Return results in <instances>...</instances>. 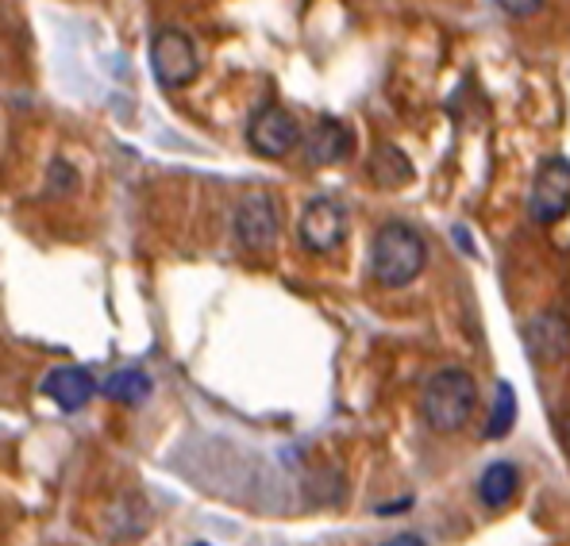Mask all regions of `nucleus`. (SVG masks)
<instances>
[{
	"label": "nucleus",
	"instance_id": "2",
	"mask_svg": "<svg viewBox=\"0 0 570 546\" xmlns=\"http://www.w3.org/2000/svg\"><path fill=\"white\" fill-rule=\"evenodd\" d=\"M478 405V385L466 369L448 366L435 369L432 381L424 385L421 397V416L428 419V427L440 435H451L471 419V411Z\"/></svg>",
	"mask_w": 570,
	"mask_h": 546
},
{
	"label": "nucleus",
	"instance_id": "15",
	"mask_svg": "<svg viewBox=\"0 0 570 546\" xmlns=\"http://www.w3.org/2000/svg\"><path fill=\"white\" fill-rule=\"evenodd\" d=\"M493 4H498L505 16H517V20H524V16L540 12V4H543V0H493Z\"/></svg>",
	"mask_w": 570,
	"mask_h": 546
},
{
	"label": "nucleus",
	"instance_id": "12",
	"mask_svg": "<svg viewBox=\"0 0 570 546\" xmlns=\"http://www.w3.org/2000/svg\"><path fill=\"white\" fill-rule=\"evenodd\" d=\"M371 178L379 181L382 189H401V185L413 181V162H409L393 142H382L371 158Z\"/></svg>",
	"mask_w": 570,
	"mask_h": 546
},
{
	"label": "nucleus",
	"instance_id": "17",
	"mask_svg": "<svg viewBox=\"0 0 570 546\" xmlns=\"http://www.w3.org/2000/svg\"><path fill=\"white\" fill-rule=\"evenodd\" d=\"M382 546H428V543L413 532H401V535H393V539H385Z\"/></svg>",
	"mask_w": 570,
	"mask_h": 546
},
{
	"label": "nucleus",
	"instance_id": "7",
	"mask_svg": "<svg viewBox=\"0 0 570 546\" xmlns=\"http://www.w3.org/2000/svg\"><path fill=\"white\" fill-rule=\"evenodd\" d=\"M343 231H347V220H343V208L335 205L332 197L308 200L297 224V239L305 242V250L328 255V250H335L343 242Z\"/></svg>",
	"mask_w": 570,
	"mask_h": 546
},
{
	"label": "nucleus",
	"instance_id": "10",
	"mask_svg": "<svg viewBox=\"0 0 570 546\" xmlns=\"http://www.w3.org/2000/svg\"><path fill=\"white\" fill-rule=\"evenodd\" d=\"M301 147H305V158L313 166H332V162H340V158H347L351 136L340 120H321L308 131V139L301 142Z\"/></svg>",
	"mask_w": 570,
	"mask_h": 546
},
{
	"label": "nucleus",
	"instance_id": "4",
	"mask_svg": "<svg viewBox=\"0 0 570 546\" xmlns=\"http://www.w3.org/2000/svg\"><path fill=\"white\" fill-rule=\"evenodd\" d=\"M570 212V162L567 158H543L528 189V220L559 224Z\"/></svg>",
	"mask_w": 570,
	"mask_h": 546
},
{
	"label": "nucleus",
	"instance_id": "19",
	"mask_svg": "<svg viewBox=\"0 0 570 546\" xmlns=\"http://www.w3.org/2000/svg\"><path fill=\"white\" fill-rule=\"evenodd\" d=\"M193 546H208V543H193Z\"/></svg>",
	"mask_w": 570,
	"mask_h": 546
},
{
	"label": "nucleus",
	"instance_id": "13",
	"mask_svg": "<svg viewBox=\"0 0 570 546\" xmlns=\"http://www.w3.org/2000/svg\"><path fill=\"white\" fill-rule=\"evenodd\" d=\"M150 377L142 374V369H120V374H112L105 381V393L112 400H124V405H142V400L150 397Z\"/></svg>",
	"mask_w": 570,
	"mask_h": 546
},
{
	"label": "nucleus",
	"instance_id": "16",
	"mask_svg": "<svg viewBox=\"0 0 570 546\" xmlns=\"http://www.w3.org/2000/svg\"><path fill=\"white\" fill-rule=\"evenodd\" d=\"M73 185H78V178H73V173L66 170V162L50 166V189H55V192H70Z\"/></svg>",
	"mask_w": 570,
	"mask_h": 546
},
{
	"label": "nucleus",
	"instance_id": "18",
	"mask_svg": "<svg viewBox=\"0 0 570 546\" xmlns=\"http://www.w3.org/2000/svg\"><path fill=\"white\" fill-rule=\"evenodd\" d=\"M559 435H563V450L570 455V408L563 411V419H559Z\"/></svg>",
	"mask_w": 570,
	"mask_h": 546
},
{
	"label": "nucleus",
	"instance_id": "5",
	"mask_svg": "<svg viewBox=\"0 0 570 546\" xmlns=\"http://www.w3.org/2000/svg\"><path fill=\"white\" fill-rule=\"evenodd\" d=\"M282 231V212H278V200L274 192L266 189H250L239 197L236 208V239L247 250H271L278 242Z\"/></svg>",
	"mask_w": 570,
	"mask_h": 546
},
{
	"label": "nucleus",
	"instance_id": "6",
	"mask_svg": "<svg viewBox=\"0 0 570 546\" xmlns=\"http://www.w3.org/2000/svg\"><path fill=\"white\" fill-rule=\"evenodd\" d=\"M247 142H250V150H258L263 158H285L301 147V128H297V120H293V112L271 105V108H263V112H255V120H250V128H247Z\"/></svg>",
	"mask_w": 570,
	"mask_h": 546
},
{
	"label": "nucleus",
	"instance_id": "3",
	"mask_svg": "<svg viewBox=\"0 0 570 546\" xmlns=\"http://www.w3.org/2000/svg\"><path fill=\"white\" fill-rule=\"evenodd\" d=\"M150 70H155V78L163 89H186L197 81L200 58H197V47H193V39L186 31L163 28L155 39H150Z\"/></svg>",
	"mask_w": 570,
	"mask_h": 546
},
{
	"label": "nucleus",
	"instance_id": "11",
	"mask_svg": "<svg viewBox=\"0 0 570 546\" xmlns=\"http://www.w3.org/2000/svg\"><path fill=\"white\" fill-rule=\"evenodd\" d=\"M517 485H521V477H517L513 461H493V466H485V474L478 477V497H482V504L490 512H501L513 504Z\"/></svg>",
	"mask_w": 570,
	"mask_h": 546
},
{
	"label": "nucleus",
	"instance_id": "8",
	"mask_svg": "<svg viewBox=\"0 0 570 546\" xmlns=\"http://www.w3.org/2000/svg\"><path fill=\"white\" fill-rule=\"evenodd\" d=\"M521 335H524V347H528V355H532V363H543V366L563 363L570 350V324L556 312L532 316L521 327Z\"/></svg>",
	"mask_w": 570,
	"mask_h": 546
},
{
	"label": "nucleus",
	"instance_id": "9",
	"mask_svg": "<svg viewBox=\"0 0 570 546\" xmlns=\"http://www.w3.org/2000/svg\"><path fill=\"white\" fill-rule=\"evenodd\" d=\"M43 393L62 411H78L94 400L97 381H94V374L81 369V366H58L43 377Z\"/></svg>",
	"mask_w": 570,
	"mask_h": 546
},
{
	"label": "nucleus",
	"instance_id": "14",
	"mask_svg": "<svg viewBox=\"0 0 570 546\" xmlns=\"http://www.w3.org/2000/svg\"><path fill=\"white\" fill-rule=\"evenodd\" d=\"M517 424V393L509 381H498V400H493V416L485 424V439H505Z\"/></svg>",
	"mask_w": 570,
	"mask_h": 546
},
{
	"label": "nucleus",
	"instance_id": "1",
	"mask_svg": "<svg viewBox=\"0 0 570 546\" xmlns=\"http://www.w3.org/2000/svg\"><path fill=\"white\" fill-rule=\"evenodd\" d=\"M428 262V247L409 224H385L374 231L371 242V270L385 285V289H405L409 281H416Z\"/></svg>",
	"mask_w": 570,
	"mask_h": 546
}]
</instances>
